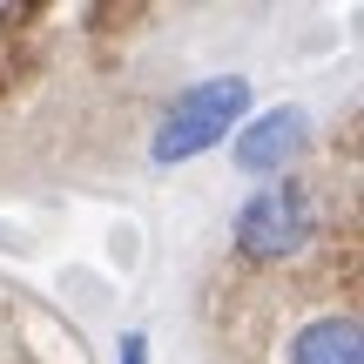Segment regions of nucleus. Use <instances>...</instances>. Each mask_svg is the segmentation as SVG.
I'll use <instances>...</instances> for the list:
<instances>
[{"label":"nucleus","mask_w":364,"mask_h":364,"mask_svg":"<svg viewBox=\"0 0 364 364\" xmlns=\"http://www.w3.org/2000/svg\"><path fill=\"white\" fill-rule=\"evenodd\" d=\"M284 364H364L358 317L331 311V317H311V324H297V331H290V344H284Z\"/></svg>","instance_id":"4"},{"label":"nucleus","mask_w":364,"mask_h":364,"mask_svg":"<svg viewBox=\"0 0 364 364\" xmlns=\"http://www.w3.org/2000/svg\"><path fill=\"white\" fill-rule=\"evenodd\" d=\"M230 236H236V250L250 263H290L297 250L317 243V196L304 182H290V176L257 182V196L236 209Z\"/></svg>","instance_id":"2"},{"label":"nucleus","mask_w":364,"mask_h":364,"mask_svg":"<svg viewBox=\"0 0 364 364\" xmlns=\"http://www.w3.org/2000/svg\"><path fill=\"white\" fill-rule=\"evenodd\" d=\"M142 358H149V344H142V338H122V364H142Z\"/></svg>","instance_id":"5"},{"label":"nucleus","mask_w":364,"mask_h":364,"mask_svg":"<svg viewBox=\"0 0 364 364\" xmlns=\"http://www.w3.org/2000/svg\"><path fill=\"white\" fill-rule=\"evenodd\" d=\"M311 135H317V122H311V108H297V102H277V108H257V115L243 122V129L230 135V156H236V169L243 176H257V182H277L290 169V162L311 149Z\"/></svg>","instance_id":"3"},{"label":"nucleus","mask_w":364,"mask_h":364,"mask_svg":"<svg viewBox=\"0 0 364 364\" xmlns=\"http://www.w3.org/2000/svg\"><path fill=\"white\" fill-rule=\"evenodd\" d=\"M250 115V81L243 75H216V81H196V88H182L169 108H162L156 135H149V156L162 162V169H176V162L203 156V149H216L223 135H236Z\"/></svg>","instance_id":"1"}]
</instances>
